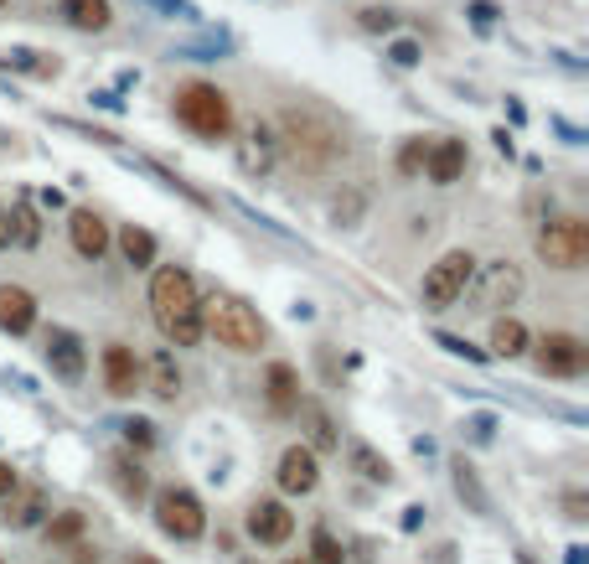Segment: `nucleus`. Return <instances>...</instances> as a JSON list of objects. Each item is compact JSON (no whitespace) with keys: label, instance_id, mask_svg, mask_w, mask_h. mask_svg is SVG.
<instances>
[{"label":"nucleus","instance_id":"1","mask_svg":"<svg viewBox=\"0 0 589 564\" xmlns=\"http://www.w3.org/2000/svg\"><path fill=\"white\" fill-rule=\"evenodd\" d=\"M150 311H155V326L166 332V342H176V347H197L202 342V295H197V280L186 275L181 264L155 270Z\"/></svg>","mask_w":589,"mask_h":564},{"label":"nucleus","instance_id":"2","mask_svg":"<svg viewBox=\"0 0 589 564\" xmlns=\"http://www.w3.org/2000/svg\"><path fill=\"white\" fill-rule=\"evenodd\" d=\"M202 332H212L223 347H233V352H259L264 347V321H259V311L248 306V301H238V295H207L202 301Z\"/></svg>","mask_w":589,"mask_h":564},{"label":"nucleus","instance_id":"3","mask_svg":"<svg viewBox=\"0 0 589 564\" xmlns=\"http://www.w3.org/2000/svg\"><path fill=\"white\" fill-rule=\"evenodd\" d=\"M176 120L202 140H223L233 130V104L217 83H186L176 94Z\"/></svg>","mask_w":589,"mask_h":564},{"label":"nucleus","instance_id":"4","mask_svg":"<svg viewBox=\"0 0 589 564\" xmlns=\"http://www.w3.org/2000/svg\"><path fill=\"white\" fill-rule=\"evenodd\" d=\"M274 145H285L290 161L305 166V171H321L341 156V140L331 125H321L316 114H285V125H279V140Z\"/></svg>","mask_w":589,"mask_h":564},{"label":"nucleus","instance_id":"5","mask_svg":"<svg viewBox=\"0 0 589 564\" xmlns=\"http://www.w3.org/2000/svg\"><path fill=\"white\" fill-rule=\"evenodd\" d=\"M471 275H476V259L465 254V249L440 254V259L429 264V275H424V306H429V311L455 306L460 295H465V285H471Z\"/></svg>","mask_w":589,"mask_h":564},{"label":"nucleus","instance_id":"6","mask_svg":"<svg viewBox=\"0 0 589 564\" xmlns=\"http://www.w3.org/2000/svg\"><path fill=\"white\" fill-rule=\"evenodd\" d=\"M538 259L548 270H579L589 259V228L584 218H553L543 233H538Z\"/></svg>","mask_w":589,"mask_h":564},{"label":"nucleus","instance_id":"7","mask_svg":"<svg viewBox=\"0 0 589 564\" xmlns=\"http://www.w3.org/2000/svg\"><path fill=\"white\" fill-rule=\"evenodd\" d=\"M465 290H471L476 311H502V306H512L522 295V270L512 259H491V264H481V270L471 275Z\"/></svg>","mask_w":589,"mask_h":564},{"label":"nucleus","instance_id":"8","mask_svg":"<svg viewBox=\"0 0 589 564\" xmlns=\"http://www.w3.org/2000/svg\"><path fill=\"white\" fill-rule=\"evenodd\" d=\"M155 523H161L171 539H202L207 513H202V502L186 487H166L161 497H155Z\"/></svg>","mask_w":589,"mask_h":564},{"label":"nucleus","instance_id":"9","mask_svg":"<svg viewBox=\"0 0 589 564\" xmlns=\"http://www.w3.org/2000/svg\"><path fill=\"white\" fill-rule=\"evenodd\" d=\"M584 363H589V352H584V342L569 337V332H548V337L538 342V368L553 373V378H579Z\"/></svg>","mask_w":589,"mask_h":564},{"label":"nucleus","instance_id":"10","mask_svg":"<svg viewBox=\"0 0 589 564\" xmlns=\"http://www.w3.org/2000/svg\"><path fill=\"white\" fill-rule=\"evenodd\" d=\"M316 482H321L316 451H310V445H290V451L279 456V487L290 497H305V492H316Z\"/></svg>","mask_w":589,"mask_h":564},{"label":"nucleus","instance_id":"11","mask_svg":"<svg viewBox=\"0 0 589 564\" xmlns=\"http://www.w3.org/2000/svg\"><path fill=\"white\" fill-rule=\"evenodd\" d=\"M248 533H254L259 544H285L290 533H295V518H290L285 502L264 497V502H254V508H248Z\"/></svg>","mask_w":589,"mask_h":564},{"label":"nucleus","instance_id":"12","mask_svg":"<svg viewBox=\"0 0 589 564\" xmlns=\"http://www.w3.org/2000/svg\"><path fill=\"white\" fill-rule=\"evenodd\" d=\"M42 352H47V363H52V373L57 378H83V368H88V358H83V342L73 337V332H62V326H52L47 332V342H42Z\"/></svg>","mask_w":589,"mask_h":564},{"label":"nucleus","instance_id":"13","mask_svg":"<svg viewBox=\"0 0 589 564\" xmlns=\"http://www.w3.org/2000/svg\"><path fill=\"white\" fill-rule=\"evenodd\" d=\"M424 171H429L434 187L460 182V171H465V140H434L429 151H424Z\"/></svg>","mask_w":589,"mask_h":564},{"label":"nucleus","instance_id":"14","mask_svg":"<svg viewBox=\"0 0 589 564\" xmlns=\"http://www.w3.org/2000/svg\"><path fill=\"white\" fill-rule=\"evenodd\" d=\"M104 383H109V394H119V399H130V394L140 389L135 352L124 347V342H109V347H104Z\"/></svg>","mask_w":589,"mask_h":564},{"label":"nucleus","instance_id":"15","mask_svg":"<svg viewBox=\"0 0 589 564\" xmlns=\"http://www.w3.org/2000/svg\"><path fill=\"white\" fill-rule=\"evenodd\" d=\"M31 321H37V301H31V290L21 285H0V332H31Z\"/></svg>","mask_w":589,"mask_h":564},{"label":"nucleus","instance_id":"16","mask_svg":"<svg viewBox=\"0 0 589 564\" xmlns=\"http://www.w3.org/2000/svg\"><path fill=\"white\" fill-rule=\"evenodd\" d=\"M68 233H73V249L83 254V259H99L104 249H109V223L99 218V213H73V223H68Z\"/></svg>","mask_w":589,"mask_h":564},{"label":"nucleus","instance_id":"17","mask_svg":"<svg viewBox=\"0 0 589 564\" xmlns=\"http://www.w3.org/2000/svg\"><path fill=\"white\" fill-rule=\"evenodd\" d=\"M47 513V502H42V492L37 487H11L6 492V513H0V518H6V528H31V523H37Z\"/></svg>","mask_w":589,"mask_h":564},{"label":"nucleus","instance_id":"18","mask_svg":"<svg viewBox=\"0 0 589 564\" xmlns=\"http://www.w3.org/2000/svg\"><path fill=\"white\" fill-rule=\"evenodd\" d=\"M269 161H274V140H269V130H264V125H248V135L238 140V166H243L248 176H264Z\"/></svg>","mask_w":589,"mask_h":564},{"label":"nucleus","instance_id":"19","mask_svg":"<svg viewBox=\"0 0 589 564\" xmlns=\"http://www.w3.org/2000/svg\"><path fill=\"white\" fill-rule=\"evenodd\" d=\"M145 389L155 399H176L181 394V373H176V358L171 352H155V358L145 363Z\"/></svg>","mask_w":589,"mask_h":564},{"label":"nucleus","instance_id":"20","mask_svg":"<svg viewBox=\"0 0 589 564\" xmlns=\"http://www.w3.org/2000/svg\"><path fill=\"white\" fill-rule=\"evenodd\" d=\"M62 16H68L78 32H104V26L114 21L109 0H62Z\"/></svg>","mask_w":589,"mask_h":564},{"label":"nucleus","instance_id":"21","mask_svg":"<svg viewBox=\"0 0 589 564\" xmlns=\"http://www.w3.org/2000/svg\"><path fill=\"white\" fill-rule=\"evenodd\" d=\"M491 352H496V358H522V352H527V326H522L517 316H496V326H491Z\"/></svg>","mask_w":589,"mask_h":564},{"label":"nucleus","instance_id":"22","mask_svg":"<svg viewBox=\"0 0 589 564\" xmlns=\"http://www.w3.org/2000/svg\"><path fill=\"white\" fill-rule=\"evenodd\" d=\"M11 228H6V244H21V249H31L42 239V223H37V213H31V202L26 197H16L11 202V218H6Z\"/></svg>","mask_w":589,"mask_h":564},{"label":"nucleus","instance_id":"23","mask_svg":"<svg viewBox=\"0 0 589 564\" xmlns=\"http://www.w3.org/2000/svg\"><path fill=\"white\" fill-rule=\"evenodd\" d=\"M269 404H274V414H290L300 404V383H295V368L290 363H274L269 368Z\"/></svg>","mask_w":589,"mask_h":564},{"label":"nucleus","instance_id":"24","mask_svg":"<svg viewBox=\"0 0 589 564\" xmlns=\"http://www.w3.org/2000/svg\"><path fill=\"white\" fill-rule=\"evenodd\" d=\"M300 409V420H305V435H310V451H336V430L326 420V409L321 404H295Z\"/></svg>","mask_w":589,"mask_h":564},{"label":"nucleus","instance_id":"25","mask_svg":"<svg viewBox=\"0 0 589 564\" xmlns=\"http://www.w3.org/2000/svg\"><path fill=\"white\" fill-rule=\"evenodd\" d=\"M119 249H124V259H130L135 270H150V264H155V239L145 228H135V223L119 233Z\"/></svg>","mask_w":589,"mask_h":564},{"label":"nucleus","instance_id":"26","mask_svg":"<svg viewBox=\"0 0 589 564\" xmlns=\"http://www.w3.org/2000/svg\"><path fill=\"white\" fill-rule=\"evenodd\" d=\"M352 466L362 471V477H367V482H383V487L393 482V466H388V461H383L378 451H372V445H362V440L352 445Z\"/></svg>","mask_w":589,"mask_h":564},{"label":"nucleus","instance_id":"27","mask_svg":"<svg viewBox=\"0 0 589 564\" xmlns=\"http://www.w3.org/2000/svg\"><path fill=\"white\" fill-rule=\"evenodd\" d=\"M114 487H119L124 497H145L150 477L140 471V461H130V456H114Z\"/></svg>","mask_w":589,"mask_h":564},{"label":"nucleus","instance_id":"28","mask_svg":"<svg viewBox=\"0 0 589 564\" xmlns=\"http://www.w3.org/2000/svg\"><path fill=\"white\" fill-rule=\"evenodd\" d=\"M341 559H347V554H341V544L331 539L326 528L310 533V564H341Z\"/></svg>","mask_w":589,"mask_h":564},{"label":"nucleus","instance_id":"29","mask_svg":"<svg viewBox=\"0 0 589 564\" xmlns=\"http://www.w3.org/2000/svg\"><path fill=\"white\" fill-rule=\"evenodd\" d=\"M424 151H429L424 140H409V145L398 151V171H403V176H419V171H424Z\"/></svg>","mask_w":589,"mask_h":564},{"label":"nucleus","instance_id":"30","mask_svg":"<svg viewBox=\"0 0 589 564\" xmlns=\"http://www.w3.org/2000/svg\"><path fill=\"white\" fill-rule=\"evenodd\" d=\"M78 533H83V513H62V518H52V539H57V544L78 539Z\"/></svg>","mask_w":589,"mask_h":564},{"label":"nucleus","instance_id":"31","mask_svg":"<svg viewBox=\"0 0 589 564\" xmlns=\"http://www.w3.org/2000/svg\"><path fill=\"white\" fill-rule=\"evenodd\" d=\"M455 487H460V497H471V502H476V513H486V497L476 492V477H471L465 466H455Z\"/></svg>","mask_w":589,"mask_h":564},{"label":"nucleus","instance_id":"32","mask_svg":"<svg viewBox=\"0 0 589 564\" xmlns=\"http://www.w3.org/2000/svg\"><path fill=\"white\" fill-rule=\"evenodd\" d=\"M393 63H398V68H414V63H419V47H414V42H393Z\"/></svg>","mask_w":589,"mask_h":564},{"label":"nucleus","instance_id":"33","mask_svg":"<svg viewBox=\"0 0 589 564\" xmlns=\"http://www.w3.org/2000/svg\"><path fill=\"white\" fill-rule=\"evenodd\" d=\"M362 26L367 32H393V16L388 11H362Z\"/></svg>","mask_w":589,"mask_h":564},{"label":"nucleus","instance_id":"34","mask_svg":"<svg viewBox=\"0 0 589 564\" xmlns=\"http://www.w3.org/2000/svg\"><path fill=\"white\" fill-rule=\"evenodd\" d=\"M124 435H130V445H150V425L145 420H130V425H124Z\"/></svg>","mask_w":589,"mask_h":564},{"label":"nucleus","instance_id":"35","mask_svg":"<svg viewBox=\"0 0 589 564\" xmlns=\"http://www.w3.org/2000/svg\"><path fill=\"white\" fill-rule=\"evenodd\" d=\"M471 16H476V26H491V21H496V6H486V0H476V6H471Z\"/></svg>","mask_w":589,"mask_h":564},{"label":"nucleus","instance_id":"36","mask_svg":"<svg viewBox=\"0 0 589 564\" xmlns=\"http://www.w3.org/2000/svg\"><path fill=\"white\" fill-rule=\"evenodd\" d=\"M564 508H569V518H584L589 502H584V492H569V497H564Z\"/></svg>","mask_w":589,"mask_h":564},{"label":"nucleus","instance_id":"37","mask_svg":"<svg viewBox=\"0 0 589 564\" xmlns=\"http://www.w3.org/2000/svg\"><path fill=\"white\" fill-rule=\"evenodd\" d=\"M11 487H16V471H11V466H6V461H0V497H6V492H11Z\"/></svg>","mask_w":589,"mask_h":564},{"label":"nucleus","instance_id":"38","mask_svg":"<svg viewBox=\"0 0 589 564\" xmlns=\"http://www.w3.org/2000/svg\"><path fill=\"white\" fill-rule=\"evenodd\" d=\"M130 564H161V559H150V554H135V559H130Z\"/></svg>","mask_w":589,"mask_h":564},{"label":"nucleus","instance_id":"39","mask_svg":"<svg viewBox=\"0 0 589 564\" xmlns=\"http://www.w3.org/2000/svg\"><path fill=\"white\" fill-rule=\"evenodd\" d=\"M0 244H6V213H0Z\"/></svg>","mask_w":589,"mask_h":564},{"label":"nucleus","instance_id":"40","mask_svg":"<svg viewBox=\"0 0 589 564\" xmlns=\"http://www.w3.org/2000/svg\"><path fill=\"white\" fill-rule=\"evenodd\" d=\"M0 11H6V0H0Z\"/></svg>","mask_w":589,"mask_h":564},{"label":"nucleus","instance_id":"41","mask_svg":"<svg viewBox=\"0 0 589 564\" xmlns=\"http://www.w3.org/2000/svg\"><path fill=\"white\" fill-rule=\"evenodd\" d=\"M290 564H300V559H290Z\"/></svg>","mask_w":589,"mask_h":564}]
</instances>
